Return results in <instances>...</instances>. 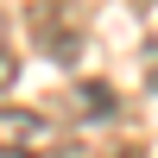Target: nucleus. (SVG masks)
<instances>
[{"instance_id":"f257e3e1","label":"nucleus","mask_w":158,"mask_h":158,"mask_svg":"<svg viewBox=\"0 0 158 158\" xmlns=\"http://www.w3.org/2000/svg\"><path fill=\"white\" fill-rule=\"evenodd\" d=\"M25 32H32V44L51 63H76L82 57V6H70V0H32Z\"/></svg>"},{"instance_id":"f03ea898","label":"nucleus","mask_w":158,"mask_h":158,"mask_svg":"<svg viewBox=\"0 0 158 158\" xmlns=\"http://www.w3.org/2000/svg\"><path fill=\"white\" fill-rule=\"evenodd\" d=\"M0 158H51L38 114H0Z\"/></svg>"},{"instance_id":"7ed1b4c3","label":"nucleus","mask_w":158,"mask_h":158,"mask_svg":"<svg viewBox=\"0 0 158 158\" xmlns=\"http://www.w3.org/2000/svg\"><path fill=\"white\" fill-rule=\"evenodd\" d=\"M13 76H19V57H13L6 44H0V95H6V89H13Z\"/></svg>"}]
</instances>
